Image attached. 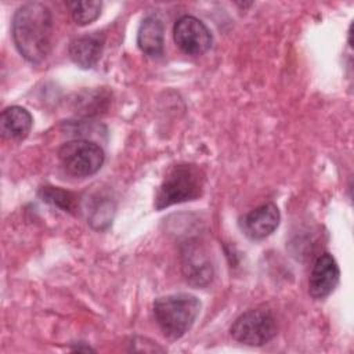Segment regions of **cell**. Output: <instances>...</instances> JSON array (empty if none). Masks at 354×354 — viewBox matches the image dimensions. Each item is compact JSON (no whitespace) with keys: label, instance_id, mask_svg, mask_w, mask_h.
Here are the masks:
<instances>
[{"label":"cell","instance_id":"obj_4","mask_svg":"<svg viewBox=\"0 0 354 354\" xmlns=\"http://www.w3.org/2000/svg\"><path fill=\"white\" fill-rule=\"evenodd\" d=\"M58 159L71 176L90 177L102 167L105 153L97 142L75 138L62 144L58 151Z\"/></svg>","mask_w":354,"mask_h":354},{"label":"cell","instance_id":"obj_7","mask_svg":"<svg viewBox=\"0 0 354 354\" xmlns=\"http://www.w3.org/2000/svg\"><path fill=\"white\" fill-rule=\"evenodd\" d=\"M340 270L330 253H322L313 264L308 278V293L314 299L328 297L339 285Z\"/></svg>","mask_w":354,"mask_h":354},{"label":"cell","instance_id":"obj_2","mask_svg":"<svg viewBox=\"0 0 354 354\" xmlns=\"http://www.w3.org/2000/svg\"><path fill=\"white\" fill-rule=\"evenodd\" d=\"M201 300L189 293H174L158 297L152 311L155 321L169 340L183 337L195 324L201 313Z\"/></svg>","mask_w":354,"mask_h":354},{"label":"cell","instance_id":"obj_8","mask_svg":"<svg viewBox=\"0 0 354 354\" xmlns=\"http://www.w3.org/2000/svg\"><path fill=\"white\" fill-rule=\"evenodd\" d=\"M279 220L281 214L277 205L268 202L257 206L241 217L239 225L248 238L260 241L270 236L278 228Z\"/></svg>","mask_w":354,"mask_h":354},{"label":"cell","instance_id":"obj_10","mask_svg":"<svg viewBox=\"0 0 354 354\" xmlns=\"http://www.w3.org/2000/svg\"><path fill=\"white\" fill-rule=\"evenodd\" d=\"M32 124L33 118L24 106H8L0 115V133L6 140L21 141L26 138L32 130Z\"/></svg>","mask_w":354,"mask_h":354},{"label":"cell","instance_id":"obj_9","mask_svg":"<svg viewBox=\"0 0 354 354\" xmlns=\"http://www.w3.org/2000/svg\"><path fill=\"white\" fill-rule=\"evenodd\" d=\"M104 43V36L98 32L77 36L69 43V58L79 68L91 69L97 65V62L101 58Z\"/></svg>","mask_w":354,"mask_h":354},{"label":"cell","instance_id":"obj_3","mask_svg":"<svg viewBox=\"0 0 354 354\" xmlns=\"http://www.w3.org/2000/svg\"><path fill=\"white\" fill-rule=\"evenodd\" d=\"M205 187V174L191 163H178L171 166L155 198V209L162 210L176 203L198 199Z\"/></svg>","mask_w":354,"mask_h":354},{"label":"cell","instance_id":"obj_1","mask_svg":"<svg viewBox=\"0 0 354 354\" xmlns=\"http://www.w3.org/2000/svg\"><path fill=\"white\" fill-rule=\"evenodd\" d=\"M11 33L18 53L29 62L39 64L48 55L53 37V15L40 1H29L17 8Z\"/></svg>","mask_w":354,"mask_h":354},{"label":"cell","instance_id":"obj_11","mask_svg":"<svg viewBox=\"0 0 354 354\" xmlns=\"http://www.w3.org/2000/svg\"><path fill=\"white\" fill-rule=\"evenodd\" d=\"M163 22L156 15H147L137 32V44L148 57H160L163 54Z\"/></svg>","mask_w":354,"mask_h":354},{"label":"cell","instance_id":"obj_12","mask_svg":"<svg viewBox=\"0 0 354 354\" xmlns=\"http://www.w3.org/2000/svg\"><path fill=\"white\" fill-rule=\"evenodd\" d=\"M184 274L191 283L202 286L206 285L213 275V270L205 254L198 248H188L184 253Z\"/></svg>","mask_w":354,"mask_h":354},{"label":"cell","instance_id":"obj_14","mask_svg":"<svg viewBox=\"0 0 354 354\" xmlns=\"http://www.w3.org/2000/svg\"><path fill=\"white\" fill-rule=\"evenodd\" d=\"M39 196L43 202L54 207H58L64 212H72L76 205L73 194L58 187H51V185L41 187L39 191Z\"/></svg>","mask_w":354,"mask_h":354},{"label":"cell","instance_id":"obj_5","mask_svg":"<svg viewBox=\"0 0 354 354\" xmlns=\"http://www.w3.org/2000/svg\"><path fill=\"white\" fill-rule=\"evenodd\" d=\"M230 333L238 343L260 347L277 335V321L270 310L252 308L242 313L231 325Z\"/></svg>","mask_w":354,"mask_h":354},{"label":"cell","instance_id":"obj_6","mask_svg":"<svg viewBox=\"0 0 354 354\" xmlns=\"http://www.w3.org/2000/svg\"><path fill=\"white\" fill-rule=\"evenodd\" d=\"M173 36L177 47L194 57L205 54L213 43L210 29L194 15L180 17L174 24Z\"/></svg>","mask_w":354,"mask_h":354},{"label":"cell","instance_id":"obj_13","mask_svg":"<svg viewBox=\"0 0 354 354\" xmlns=\"http://www.w3.org/2000/svg\"><path fill=\"white\" fill-rule=\"evenodd\" d=\"M66 7L71 11V17L76 25L84 26L95 21L101 14L102 3L97 0L86 1H68Z\"/></svg>","mask_w":354,"mask_h":354}]
</instances>
